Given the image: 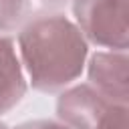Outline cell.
<instances>
[{
    "label": "cell",
    "instance_id": "obj_4",
    "mask_svg": "<svg viewBox=\"0 0 129 129\" xmlns=\"http://www.w3.org/2000/svg\"><path fill=\"white\" fill-rule=\"evenodd\" d=\"M127 50H97L89 58V85L105 97L127 103L129 99V73Z\"/></svg>",
    "mask_w": 129,
    "mask_h": 129
},
{
    "label": "cell",
    "instance_id": "obj_7",
    "mask_svg": "<svg viewBox=\"0 0 129 129\" xmlns=\"http://www.w3.org/2000/svg\"><path fill=\"white\" fill-rule=\"evenodd\" d=\"M14 129H71L62 121H48V119H36V121H26Z\"/></svg>",
    "mask_w": 129,
    "mask_h": 129
},
{
    "label": "cell",
    "instance_id": "obj_8",
    "mask_svg": "<svg viewBox=\"0 0 129 129\" xmlns=\"http://www.w3.org/2000/svg\"><path fill=\"white\" fill-rule=\"evenodd\" d=\"M0 129H8V127H6V125H2V123H0Z\"/></svg>",
    "mask_w": 129,
    "mask_h": 129
},
{
    "label": "cell",
    "instance_id": "obj_2",
    "mask_svg": "<svg viewBox=\"0 0 129 129\" xmlns=\"http://www.w3.org/2000/svg\"><path fill=\"white\" fill-rule=\"evenodd\" d=\"M56 117L71 129H129L127 103H117L93 85H69L56 99Z\"/></svg>",
    "mask_w": 129,
    "mask_h": 129
},
{
    "label": "cell",
    "instance_id": "obj_3",
    "mask_svg": "<svg viewBox=\"0 0 129 129\" xmlns=\"http://www.w3.org/2000/svg\"><path fill=\"white\" fill-rule=\"evenodd\" d=\"M73 16L87 42L107 50H127V0H73Z\"/></svg>",
    "mask_w": 129,
    "mask_h": 129
},
{
    "label": "cell",
    "instance_id": "obj_5",
    "mask_svg": "<svg viewBox=\"0 0 129 129\" xmlns=\"http://www.w3.org/2000/svg\"><path fill=\"white\" fill-rule=\"evenodd\" d=\"M28 87L16 44L10 36L0 34V115L12 111Z\"/></svg>",
    "mask_w": 129,
    "mask_h": 129
},
{
    "label": "cell",
    "instance_id": "obj_1",
    "mask_svg": "<svg viewBox=\"0 0 129 129\" xmlns=\"http://www.w3.org/2000/svg\"><path fill=\"white\" fill-rule=\"evenodd\" d=\"M16 50L30 87L58 93L81 77L89 42L71 18L54 12L28 18L18 32Z\"/></svg>",
    "mask_w": 129,
    "mask_h": 129
},
{
    "label": "cell",
    "instance_id": "obj_6",
    "mask_svg": "<svg viewBox=\"0 0 129 129\" xmlns=\"http://www.w3.org/2000/svg\"><path fill=\"white\" fill-rule=\"evenodd\" d=\"M26 10V0H0V34L14 30Z\"/></svg>",
    "mask_w": 129,
    "mask_h": 129
}]
</instances>
